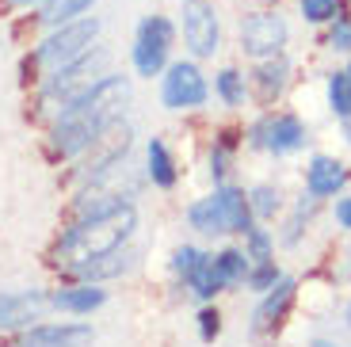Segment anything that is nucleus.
I'll list each match as a JSON object with an SVG mask.
<instances>
[{
    "mask_svg": "<svg viewBox=\"0 0 351 347\" xmlns=\"http://www.w3.org/2000/svg\"><path fill=\"white\" fill-rule=\"evenodd\" d=\"M126 104H130V77L104 73L96 84H88L62 107V119L53 126V149L62 156H80L111 122H119Z\"/></svg>",
    "mask_w": 351,
    "mask_h": 347,
    "instance_id": "f257e3e1",
    "label": "nucleus"
},
{
    "mask_svg": "<svg viewBox=\"0 0 351 347\" xmlns=\"http://www.w3.org/2000/svg\"><path fill=\"white\" fill-rule=\"evenodd\" d=\"M134 229H138V210H134V202H114V206L80 214V222L58 244V260L53 263L65 271H77L80 263L130 244Z\"/></svg>",
    "mask_w": 351,
    "mask_h": 347,
    "instance_id": "f03ea898",
    "label": "nucleus"
},
{
    "mask_svg": "<svg viewBox=\"0 0 351 347\" xmlns=\"http://www.w3.org/2000/svg\"><path fill=\"white\" fill-rule=\"evenodd\" d=\"M107 65H111V50L96 43L92 50H84L80 58H73L69 65H62V69H53L50 77H46L43 99H50V104H62V107H65L73 96H80L88 84H96V80L107 73Z\"/></svg>",
    "mask_w": 351,
    "mask_h": 347,
    "instance_id": "7ed1b4c3",
    "label": "nucleus"
},
{
    "mask_svg": "<svg viewBox=\"0 0 351 347\" xmlns=\"http://www.w3.org/2000/svg\"><path fill=\"white\" fill-rule=\"evenodd\" d=\"M176 46V23L168 16H145L134 31V46H130V61L138 77H160L168 65V53Z\"/></svg>",
    "mask_w": 351,
    "mask_h": 347,
    "instance_id": "20e7f679",
    "label": "nucleus"
},
{
    "mask_svg": "<svg viewBox=\"0 0 351 347\" xmlns=\"http://www.w3.org/2000/svg\"><path fill=\"white\" fill-rule=\"evenodd\" d=\"M99 31H104V19L99 16H80V19H69V23L53 27L50 35L38 43V61H43L50 73L62 69V65H69L73 58H80L84 50L96 46Z\"/></svg>",
    "mask_w": 351,
    "mask_h": 347,
    "instance_id": "39448f33",
    "label": "nucleus"
},
{
    "mask_svg": "<svg viewBox=\"0 0 351 347\" xmlns=\"http://www.w3.org/2000/svg\"><path fill=\"white\" fill-rule=\"evenodd\" d=\"M210 99V84L195 61H168L160 77V104L168 111H195Z\"/></svg>",
    "mask_w": 351,
    "mask_h": 347,
    "instance_id": "423d86ee",
    "label": "nucleus"
},
{
    "mask_svg": "<svg viewBox=\"0 0 351 347\" xmlns=\"http://www.w3.org/2000/svg\"><path fill=\"white\" fill-rule=\"evenodd\" d=\"M309 141V130H306V122L298 119V115H263L260 122H252L248 126V145L252 149H267V153L275 156H290V153H298V149H306Z\"/></svg>",
    "mask_w": 351,
    "mask_h": 347,
    "instance_id": "0eeeda50",
    "label": "nucleus"
},
{
    "mask_svg": "<svg viewBox=\"0 0 351 347\" xmlns=\"http://www.w3.org/2000/svg\"><path fill=\"white\" fill-rule=\"evenodd\" d=\"M290 43V23L279 12H252L241 19V53L252 61L275 58Z\"/></svg>",
    "mask_w": 351,
    "mask_h": 347,
    "instance_id": "6e6552de",
    "label": "nucleus"
},
{
    "mask_svg": "<svg viewBox=\"0 0 351 347\" xmlns=\"http://www.w3.org/2000/svg\"><path fill=\"white\" fill-rule=\"evenodd\" d=\"M180 27H184V46L191 58H214L221 50V23L214 0H184L180 8Z\"/></svg>",
    "mask_w": 351,
    "mask_h": 347,
    "instance_id": "1a4fd4ad",
    "label": "nucleus"
},
{
    "mask_svg": "<svg viewBox=\"0 0 351 347\" xmlns=\"http://www.w3.org/2000/svg\"><path fill=\"white\" fill-rule=\"evenodd\" d=\"M294 298H298V283H294V278H279L271 290H263L260 305L252 309V336H271V332L287 321Z\"/></svg>",
    "mask_w": 351,
    "mask_h": 347,
    "instance_id": "9d476101",
    "label": "nucleus"
},
{
    "mask_svg": "<svg viewBox=\"0 0 351 347\" xmlns=\"http://www.w3.org/2000/svg\"><path fill=\"white\" fill-rule=\"evenodd\" d=\"M343 187H348V168H343V160H336V156H328V153L309 156L306 195H313V199H336Z\"/></svg>",
    "mask_w": 351,
    "mask_h": 347,
    "instance_id": "9b49d317",
    "label": "nucleus"
},
{
    "mask_svg": "<svg viewBox=\"0 0 351 347\" xmlns=\"http://www.w3.org/2000/svg\"><path fill=\"white\" fill-rule=\"evenodd\" d=\"M50 298L38 290H4L0 294V328H27L31 321L43 317Z\"/></svg>",
    "mask_w": 351,
    "mask_h": 347,
    "instance_id": "f8f14e48",
    "label": "nucleus"
},
{
    "mask_svg": "<svg viewBox=\"0 0 351 347\" xmlns=\"http://www.w3.org/2000/svg\"><path fill=\"white\" fill-rule=\"evenodd\" d=\"M19 344L23 347H88L92 344V324H73V321L35 324Z\"/></svg>",
    "mask_w": 351,
    "mask_h": 347,
    "instance_id": "ddd939ff",
    "label": "nucleus"
},
{
    "mask_svg": "<svg viewBox=\"0 0 351 347\" xmlns=\"http://www.w3.org/2000/svg\"><path fill=\"white\" fill-rule=\"evenodd\" d=\"M50 305L62 313H73V317H84V313H96L99 305H107V290H99V283H80V287L53 290Z\"/></svg>",
    "mask_w": 351,
    "mask_h": 347,
    "instance_id": "4468645a",
    "label": "nucleus"
},
{
    "mask_svg": "<svg viewBox=\"0 0 351 347\" xmlns=\"http://www.w3.org/2000/svg\"><path fill=\"white\" fill-rule=\"evenodd\" d=\"M134 260H138V252L130 248V244H123V248H114V252H104V256H96V260H88L80 263L73 275H80L84 283H104V278H119L123 271L134 267Z\"/></svg>",
    "mask_w": 351,
    "mask_h": 347,
    "instance_id": "2eb2a0df",
    "label": "nucleus"
},
{
    "mask_svg": "<svg viewBox=\"0 0 351 347\" xmlns=\"http://www.w3.org/2000/svg\"><path fill=\"white\" fill-rule=\"evenodd\" d=\"M214 195H218L221 214H226V229H229V233H241V237H245L248 229L256 226L252 206H248V191H245V187H233V183H221Z\"/></svg>",
    "mask_w": 351,
    "mask_h": 347,
    "instance_id": "dca6fc26",
    "label": "nucleus"
},
{
    "mask_svg": "<svg viewBox=\"0 0 351 347\" xmlns=\"http://www.w3.org/2000/svg\"><path fill=\"white\" fill-rule=\"evenodd\" d=\"M290 61L282 58V53H275V58H263V61H256V69H252V84H256V92H260L263 99H275V96H282L287 92V84H290Z\"/></svg>",
    "mask_w": 351,
    "mask_h": 347,
    "instance_id": "f3484780",
    "label": "nucleus"
},
{
    "mask_svg": "<svg viewBox=\"0 0 351 347\" xmlns=\"http://www.w3.org/2000/svg\"><path fill=\"white\" fill-rule=\"evenodd\" d=\"M187 290H191L199 302H214V298L221 294V290H229V283H226V275H221V267H218V260H214L210 252L202 256V263L187 275Z\"/></svg>",
    "mask_w": 351,
    "mask_h": 347,
    "instance_id": "a211bd4d",
    "label": "nucleus"
},
{
    "mask_svg": "<svg viewBox=\"0 0 351 347\" xmlns=\"http://www.w3.org/2000/svg\"><path fill=\"white\" fill-rule=\"evenodd\" d=\"M145 172H149L153 187H160V191H172L176 180H180L172 153H168V145L160 138H149V145H145Z\"/></svg>",
    "mask_w": 351,
    "mask_h": 347,
    "instance_id": "6ab92c4d",
    "label": "nucleus"
},
{
    "mask_svg": "<svg viewBox=\"0 0 351 347\" xmlns=\"http://www.w3.org/2000/svg\"><path fill=\"white\" fill-rule=\"evenodd\" d=\"M187 222H191V229H195V233H202V237H221V233H229L218 195H206V199L191 202V206H187Z\"/></svg>",
    "mask_w": 351,
    "mask_h": 347,
    "instance_id": "aec40b11",
    "label": "nucleus"
},
{
    "mask_svg": "<svg viewBox=\"0 0 351 347\" xmlns=\"http://www.w3.org/2000/svg\"><path fill=\"white\" fill-rule=\"evenodd\" d=\"M92 8H96V0H43V8H38V23L62 27V23H69V19L88 16Z\"/></svg>",
    "mask_w": 351,
    "mask_h": 347,
    "instance_id": "412c9836",
    "label": "nucleus"
},
{
    "mask_svg": "<svg viewBox=\"0 0 351 347\" xmlns=\"http://www.w3.org/2000/svg\"><path fill=\"white\" fill-rule=\"evenodd\" d=\"M214 92H218V99L226 107H245L248 104V84H245V73L241 69H233V65H226V69L214 77Z\"/></svg>",
    "mask_w": 351,
    "mask_h": 347,
    "instance_id": "4be33fe9",
    "label": "nucleus"
},
{
    "mask_svg": "<svg viewBox=\"0 0 351 347\" xmlns=\"http://www.w3.org/2000/svg\"><path fill=\"white\" fill-rule=\"evenodd\" d=\"M248 206H252V217H260V222H271V217L282 210L279 187H275V183H256L252 191H248Z\"/></svg>",
    "mask_w": 351,
    "mask_h": 347,
    "instance_id": "5701e85b",
    "label": "nucleus"
},
{
    "mask_svg": "<svg viewBox=\"0 0 351 347\" xmlns=\"http://www.w3.org/2000/svg\"><path fill=\"white\" fill-rule=\"evenodd\" d=\"M328 111L336 119H351V73L348 69L328 77Z\"/></svg>",
    "mask_w": 351,
    "mask_h": 347,
    "instance_id": "b1692460",
    "label": "nucleus"
},
{
    "mask_svg": "<svg viewBox=\"0 0 351 347\" xmlns=\"http://www.w3.org/2000/svg\"><path fill=\"white\" fill-rule=\"evenodd\" d=\"M218 267H221V275H226V283L229 287H245V278H248V256H245V248H221L218 256Z\"/></svg>",
    "mask_w": 351,
    "mask_h": 347,
    "instance_id": "393cba45",
    "label": "nucleus"
},
{
    "mask_svg": "<svg viewBox=\"0 0 351 347\" xmlns=\"http://www.w3.org/2000/svg\"><path fill=\"white\" fill-rule=\"evenodd\" d=\"M245 256H248V263H271L275 260V237L267 229L252 226L245 233Z\"/></svg>",
    "mask_w": 351,
    "mask_h": 347,
    "instance_id": "a878e982",
    "label": "nucleus"
},
{
    "mask_svg": "<svg viewBox=\"0 0 351 347\" xmlns=\"http://www.w3.org/2000/svg\"><path fill=\"white\" fill-rule=\"evenodd\" d=\"M298 8L306 23H332L343 12V0H298Z\"/></svg>",
    "mask_w": 351,
    "mask_h": 347,
    "instance_id": "bb28decb",
    "label": "nucleus"
},
{
    "mask_svg": "<svg viewBox=\"0 0 351 347\" xmlns=\"http://www.w3.org/2000/svg\"><path fill=\"white\" fill-rule=\"evenodd\" d=\"M279 278H282V275H279V267H275V260H271V263H252V267H248L245 287L252 290V294H263V290H271Z\"/></svg>",
    "mask_w": 351,
    "mask_h": 347,
    "instance_id": "cd10ccee",
    "label": "nucleus"
},
{
    "mask_svg": "<svg viewBox=\"0 0 351 347\" xmlns=\"http://www.w3.org/2000/svg\"><path fill=\"white\" fill-rule=\"evenodd\" d=\"M229 165H233V138L221 134V141L210 149V176H214V180H226Z\"/></svg>",
    "mask_w": 351,
    "mask_h": 347,
    "instance_id": "c85d7f7f",
    "label": "nucleus"
},
{
    "mask_svg": "<svg viewBox=\"0 0 351 347\" xmlns=\"http://www.w3.org/2000/svg\"><path fill=\"white\" fill-rule=\"evenodd\" d=\"M202 256H206V252L195 248V244H180V248L172 252V271H176V275H184V278H187V275H191V271L202 263Z\"/></svg>",
    "mask_w": 351,
    "mask_h": 347,
    "instance_id": "c756f323",
    "label": "nucleus"
},
{
    "mask_svg": "<svg viewBox=\"0 0 351 347\" xmlns=\"http://www.w3.org/2000/svg\"><path fill=\"white\" fill-rule=\"evenodd\" d=\"M328 50L351 53V16H348V12H340V16L332 19V31H328Z\"/></svg>",
    "mask_w": 351,
    "mask_h": 347,
    "instance_id": "7c9ffc66",
    "label": "nucleus"
},
{
    "mask_svg": "<svg viewBox=\"0 0 351 347\" xmlns=\"http://www.w3.org/2000/svg\"><path fill=\"white\" fill-rule=\"evenodd\" d=\"M199 336H202V344H214V339L221 336V313L214 309V305L199 309Z\"/></svg>",
    "mask_w": 351,
    "mask_h": 347,
    "instance_id": "2f4dec72",
    "label": "nucleus"
},
{
    "mask_svg": "<svg viewBox=\"0 0 351 347\" xmlns=\"http://www.w3.org/2000/svg\"><path fill=\"white\" fill-rule=\"evenodd\" d=\"M336 226L340 229H351V195H343V199H336Z\"/></svg>",
    "mask_w": 351,
    "mask_h": 347,
    "instance_id": "473e14b6",
    "label": "nucleus"
},
{
    "mask_svg": "<svg viewBox=\"0 0 351 347\" xmlns=\"http://www.w3.org/2000/svg\"><path fill=\"white\" fill-rule=\"evenodd\" d=\"M343 324H348V328H351V302L343 305Z\"/></svg>",
    "mask_w": 351,
    "mask_h": 347,
    "instance_id": "72a5a7b5",
    "label": "nucleus"
},
{
    "mask_svg": "<svg viewBox=\"0 0 351 347\" xmlns=\"http://www.w3.org/2000/svg\"><path fill=\"white\" fill-rule=\"evenodd\" d=\"M343 138H348V145H351V119H343Z\"/></svg>",
    "mask_w": 351,
    "mask_h": 347,
    "instance_id": "f704fd0d",
    "label": "nucleus"
},
{
    "mask_svg": "<svg viewBox=\"0 0 351 347\" xmlns=\"http://www.w3.org/2000/svg\"><path fill=\"white\" fill-rule=\"evenodd\" d=\"M12 4H38V0H12Z\"/></svg>",
    "mask_w": 351,
    "mask_h": 347,
    "instance_id": "c9c22d12",
    "label": "nucleus"
},
{
    "mask_svg": "<svg viewBox=\"0 0 351 347\" xmlns=\"http://www.w3.org/2000/svg\"><path fill=\"white\" fill-rule=\"evenodd\" d=\"M348 267H351V244H348Z\"/></svg>",
    "mask_w": 351,
    "mask_h": 347,
    "instance_id": "e433bc0d",
    "label": "nucleus"
},
{
    "mask_svg": "<svg viewBox=\"0 0 351 347\" xmlns=\"http://www.w3.org/2000/svg\"><path fill=\"white\" fill-rule=\"evenodd\" d=\"M313 347H332V344H313Z\"/></svg>",
    "mask_w": 351,
    "mask_h": 347,
    "instance_id": "4c0bfd02",
    "label": "nucleus"
},
{
    "mask_svg": "<svg viewBox=\"0 0 351 347\" xmlns=\"http://www.w3.org/2000/svg\"><path fill=\"white\" fill-rule=\"evenodd\" d=\"M348 73H351V65H348Z\"/></svg>",
    "mask_w": 351,
    "mask_h": 347,
    "instance_id": "58836bf2",
    "label": "nucleus"
}]
</instances>
